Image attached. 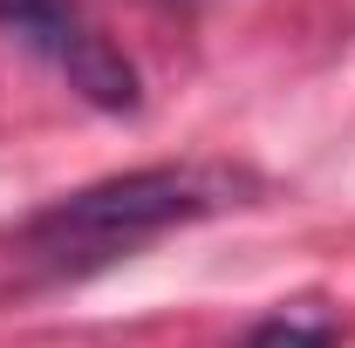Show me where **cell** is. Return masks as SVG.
I'll use <instances>...</instances> for the list:
<instances>
[{"mask_svg": "<svg viewBox=\"0 0 355 348\" xmlns=\"http://www.w3.org/2000/svg\"><path fill=\"white\" fill-rule=\"evenodd\" d=\"M246 348H335V328L328 321H301V314H280V321H260Z\"/></svg>", "mask_w": 355, "mask_h": 348, "instance_id": "3957f363", "label": "cell"}, {"mask_svg": "<svg viewBox=\"0 0 355 348\" xmlns=\"http://www.w3.org/2000/svg\"><path fill=\"white\" fill-rule=\"evenodd\" d=\"M0 28L48 55L69 76V89L89 96L96 110H137V69L83 14V0H0Z\"/></svg>", "mask_w": 355, "mask_h": 348, "instance_id": "7a4b0ae2", "label": "cell"}, {"mask_svg": "<svg viewBox=\"0 0 355 348\" xmlns=\"http://www.w3.org/2000/svg\"><path fill=\"white\" fill-rule=\"evenodd\" d=\"M246 177L225 171V164H150V171H123L103 177V184H83L69 191L62 205H48L35 225H28V246L35 253H116V246H137L164 225H191V218H212L225 205H246L239 198Z\"/></svg>", "mask_w": 355, "mask_h": 348, "instance_id": "6da1fadb", "label": "cell"}]
</instances>
